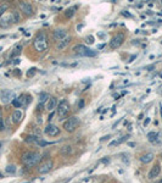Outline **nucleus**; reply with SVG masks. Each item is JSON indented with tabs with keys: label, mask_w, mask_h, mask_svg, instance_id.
Instances as JSON below:
<instances>
[{
	"label": "nucleus",
	"mask_w": 162,
	"mask_h": 183,
	"mask_svg": "<svg viewBox=\"0 0 162 183\" xmlns=\"http://www.w3.org/2000/svg\"><path fill=\"white\" fill-rule=\"evenodd\" d=\"M44 132L46 133L48 136L50 137H55V136H59L60 134V128L58 126H55V124H48L45 127Z\"/></svg>",
	"instance_id": "10"
},
{
	"label": "nucleus",
	"mask_w": 162,
	"mask_h": 183,
	"mask_svg": "<svg viewBox=\"0 0 162 183\" xmlns=\"http://www.w3.org/2000/svg\"><path fill=\"white\" fill-rule=\"evenodd\" d=\"M39 139L40 138L37 137V136H28V137H26V142L27 143H36L37 144V142H38Z\"/></svg>",
	"instance_id": "21"
},
{
	"label": "nucleus",
	"mask_w": 162,
	"mask_h": 183,
	"mask_svg": "<svg viewBox=\"0 0 162 183\" xmlns=\"http://www.w3.org/2000/svg\"><path fill=\"white\" fill-rule=\"evenodd\" d=\"M70 112V104L67 100H62L58 105V115H59V120H63L67 117V115Z\"/></svg>",
	"instance_id": "4"
},
{
	"label": "nucleus",
	"mask_w": 162,
	"mask_h": 183,
	"mask_svg": "<svg viewBox=\"0 0 162 183\" xmlns=\"http://www.w3.org/2000/svg\"><path fill=\"white\" fill-rule=\"evenodd\" d=\"M76 10H77V6H71V7H68L67 10H65V17H66V19L73 17L75 14H76Z\"/></svg>",
	"instance_id": "15"
},
{
	"label": "nucleus",
	"mask_w": 162,
	"mask_h": 183,
	"mask_svg": "<svg viewBox=\"0 0 162 183\" xmlns=\"http://www.w3.org/2000/svg\"><path fill=\"white\" fill-rule=\"evenodd\" d=\"M21 49H22V46H17V48H15V51L11 54V56H15V55H18L20 53H21Z\"/></svg>",
	"instance_id": "28"
},
{
	"label": "nucleus",
	"mask_w": 162,
	"mask_h": 183,
	"mask_svg": "<svg viewBox=\"0 0 162 183\" xmlns=\"http://www.w3.org/2000/svg\"><path fill=\"white\" fill-rule=\"evenodd\" d=\"M0 147H1V144H0Z\"/></svg>",
	"instance_id": "38"
},
{
	"label": "nucleus",
	"mask_w": 162,
	"mask_h": 183,
	"mask_svg": "<svg viewBox=\"0 0 162 183\" xmlns=\"http://www.w3.org/2000/svg\"><path fill=\"white\" fill-rule=\"evenodd\" d=\"M21 119H22V112L20 110L14 111V114H12V122H15V123L16 122H20Z\"/></svg>",
	"instance_id": "17"
},
{
	"label": "nucleus",
	"mask_w": 162,
	"mask_h": 183,
	"mask_svg": "<svg viewBox=\"0 0 162 183\" xmlns=\"http://www.w3.org/2000/svg\"><path fill=\"white\" fill-rule=\"evenodd\" d=\"M36 72H37V70H36V69H31V70L28 71V73H27V76H28V77H32V76H33V74H34Z\"/></svg>",
	"instance_id": "30"
},
{
	"label": "nucleus",
	"mask_w": 162,
	"mask_h": 183,
	"mask_svg": "<svg viewBox=\"0 0 162 183\" xmlns=\"http://www.w3.org/2000/svg\"><path fill=\"white\" fill-rule=\"evenodd\" d=\"M127 138H128V136H126V137H121L119 139H117V140H113V142H111L109 147H110V148H111V147H116V145H118V144H121V143L126 142V140H127Z\"/></svg>",
	"instance_id": "19"
},
{
	"label": "nucleus",
	"mask_w": 162,
	"mask_h": 183,
	"mask_svg": "<svg viewBox=\"0 0 162 183\" xmlns=\"http://www.w3.org/2000/svg\"><path fill=\"white\" fill-rule=\"evenodd\" d=\"M87 43H88V44H92V43H94V37H92V36L87 37Z\"/></svg>",
	"instance_id": "31"
},
{
	"label": "nucleus",
	"mask_w": 162,
	"mask_h": 183,
	"mask_svg": "<svg viewBox=\"0 0 162 183\" xmlns=\"http://www.w3.org/2000/svg\"><path fill=\"white\" fill-rule=\"evenodd\" d=\"M20 9H21V11L25 14L26 16H32V15L34 14L33 6H32L29 3H26V1H21L20 3Z\"/></svg>",
	"instance_id": "9"
},
{
	"label": "nucleus",
	"mask_w": 162,
	"mask_h": 183,
	"mask_svg": "<svg viewBox=\"0 0 162 183\" xmlns=\"http://www.w3.org/2000/svg\"><path fill=\"white\" fill-rule=\"evenodd\" d=\"M12 19H14V22H18L20 21V16H18V12H12Z\"/></svg>",
	"instance_id": "27"
},
{
	"label": "nucleus",
	"mask_w": 162,
	"mask_h": 183,
	"mask_svg": "<svg viewBox=\"0 0 162 183\" xmlns=\"http://www.w3.org/2000/svg\"><path fill=\"white\" fill-rule=\"evenodd\" d=\"M7 9H9V5H7V4H3L1 6H0V17H1V16L6 12Z\"/></svg>",
	"instance_id": "24"
},
{
	"label": "nucleus",
	"mask_w": 162,
	"mask_h": 183,
	"mask_svg": "<svg viewBox=\"0 0 162 183\" xmlns=\"http://www.w3.org/2000/svg\"><path fill=\"white\" fill-rule=\"evenodd\" d=\"M12 100H15V93L10 89H5L0 93V102L3 104H9Z\"/></svg>",
	"instance_id": "6"
},
{
	"label": "nucleus",
	"mask_w": 162,
	"mask_h": 183,
	"mask_svg": "<svg viewBox=\"0 0 162 183\" xmlns=\"http://www.w3.org/2000/svg\"><path fill=\"white\" fill-rule=\"evenodd\" d=\"M34 46H36L37 50L40 51V53L46 50V48H48V38H46V36L38 34L36 40H34Z\"/></svg>",
	"instance_id": "5"
},
{
	"label": "nucleus",
	"mask_w": 162,
	"mask_h": 183,
	"mask_svg": "<svg viewBox=\"0 0 162 183\" xmlns=\"http://www.w3.org/2000/svg\"><path fill=\"white\" fill-rule=\"evenodd\" d=\"M160 171H161V167H160V165L158 164H156L155 166H153V167L150 170V172H149V178L150 179H153V178H156L158 174H160Z\"/></svg>",
	"instance_id": "13"
},
{
	"label": "nucleus",
	"mask_w": 162,
	"mask_h": 183,
	"mask_svg": "<svg viewBox=\"0 0 162 183\" xmlns=\"http://www.w3.org/2000/svg\"><path fill=\"white\" fill-rule=\"evenodd\" d=\"M37 144H38L39 147H46V145H50V144H53V143H49V142H46V140H43V139H39L38 142H37Z\"/></svg>",
	"instance_id": "25"
},
{
	"label": "nucleus",
	"mask_w": 162,
	"mask_h": 183,
	"mask_svg": "<svg viewBox=\"0 0 162 183\" xmlns=\"http://www.w3.org/2000/svg\"><path fill=\"white\" fill-rule=\"evenodd\" d=\"M109 138H110V136H105V137H102L101 140H106V139H109Z\"/></svg>",
	"instance_id": "35"
},
{
	"label": "nucleus",
	"mask_w": 162,
	"mask_h": 183,
	"mask_svg": "<svg viewBox=\"0 0 162 183\" xmlns=\"http://www.w3.org/2000/svg\"><path fill=\"white\" fill-rule=\"evenodd\" d=\"M66 37H67V31H66V29L58 28V29L54 31V38H55V39H58V40L61 41V40H63Z\"/></svg>",
	"instance_id": "12"
},
{
	"label": "nucleus",
	"mask_w": 162,
	"mask_h": 183,
	"mask_svg": "<svg viewBox=\"0 0 162 183\" xmlns=\"http://www.w3.org/2000/svg\"><path fill=\"white\" fill-rule=\"evenodd\" d=\"M12 105H14L15 107H20V106H22L21 103L18 102V99H15V100H12Z\"/></svg>",
	"instance_id": "29"
},
{
	"label": "nucleus",
	"mask_w": 162,
	"mask_h": 183,
	"mask_svg": "<svg viewBox=\"0 0 162 183\" xmlns=\"http://www.w3.org/2000/svg\"><path fill=\"white\" fill-rule=\"evenodd\" d=\"M84 99H80V102H79V109H82V107L84 106Z\"/></svg>",
	"instance_id": "33"
},
{
	"label": "nucleus",
	"mask_w": 162,
	"mask_h": 183,
	"mask_svg": "<svg viewBox=\"0 0 162 183\" xmlns=\"http://www.w3.org/2000/svg\"><path fill=\"white\" fill-rule=\"evenodd\" d=\"M152 159H153V154H152V153H146V154H144V155L140 157V161H141L143 164H149V162L152 161Z\"/></svg>",
	"instance_id": "16"
},
{
	"label": "nucleus",
	"mask_w": 162,
	"mask_h": 183,
	"mask_svg": "<svg viewBox=\"0 0 162 183\" xmlns=\"http://www.w3.org/2000/svg\"><path fill=\"white\" fill-rule=\"evenodd\" d=\"M78 126H79V119L77 117V116H72V117L67 119L66 121L63 122V128H65V131H67L68 133L75 132Z\"/></svg>",
	"instance_id": "3"
},
{
	"label": "nucleus",
	"mask_w": 162,
	"mask_h": 183,
	"mask_svg": "<svg viewBox=\"0 0 162 183\" xmlns=\"http://www.w3.org/2000/svg\"><path fill=\"white\" fill-rule=\"evenodd\" d=\"M149 122H150V119H146V120H145V122H144V126H148Z\"/></svg>",
	"instance_id": "34"
},
{
	"label": "nucleus",
	"mask_w": 162,
	"mask_h": 183,
	"mask_svg": "<svg viewBox=\"0 0 162 183\" xmlns=\"http://www.w3.org/2000/svg\"><path fill=\"white\" fill-rule=\"evenodd\" d=\"M158 183H162V179H161V181H160V182H158Z\"/></svg>",
	"instance_id": "37"
},
{
	"label": "nucleus",
	"mask_w": 162,
	"mask_h": 183,
	"mask_svg": "<svg viewBox=\"0 0 162 183\" xmlns=\"http://www.w3.org/2000/svg\"><path fill=\"white\" fill-rule=\"evenodd\" d=\"M6 172H7V173H15V172H16V166L9 165V166L6 167Z\"/></svg>",
	"instance_id": "26"
},
{
	"label": "nucleus",
	"mask_w": 162,
	"mask_h": 183,
	"mask_svg": "<svg viewBox=\"0 0 162 183\" xmlns=\"http://www.w3.org/2000/svg\"><path fill=\"white\" fill-rule=\"evenodd\" d=\"M12 22H14L12 14L6 15V16H1V17H0V27L6 28V27H9Z\"/></svg>",
	"instance_id": "11"
},
{
	"label": "nucleus",
	"mask_w": 162,
	"mask_h": 183,
	"mask_svg": "<svg viewBox=\"0 0 162 183\" xmlns=\"http://www.w3.org/2000/svg\"><path fill=\"white\" fill-rule=\"evenodd\" d=\"M53 167H54V162H53L51 160H46V161H44V162L38 167V171H39V173L45 174V173H48L49 171H51Z\"/></svg>",
	"instance_id": "8"
},
{
	"label": "nucleus",
	"mask_w": 162,
	"mask_h": 183,
	"mask_svg": "<svg viewBox=\"0 0 162 183\" xmlns=\"http://www.w3.org/2000/svg\"><path fill=\"white\" fill-rule=\"evenodd\" d=\"M70 40H71L70 38H66L65 40H61L60 43L58 44V49H59V50H62V49L66 48V46L68 45V43H70Z\"/></svg>",
	"instance_id": "20"
},
{
	"label": "nucleus",
	"mask_w": 162,
	"mask_h": 183,
	"mask_svg": "<svg viewBox=\"0 0 162 183\" xmlns=\"http://www.w3.org/2000/svg\"><path fill=\"white\" fill-rule=\"evenodd\" d=\"M56 105H58V99H56L55 97L49 98V100H48V104H46V110L51 112V111L55 109V107H56Z\"/></svg>",
	"instance_id": "14"
},
{
	"label": "nucleus",
	"mask_w": 162,
	"mask_h": 183,
	"mask_svg": "<svg viewBox=\"0 0 162 183\" xmlns=\"http://www.w3.org/2000/svg\"><path fill=\"white\" fill-rule=\"evenodd\" d=\"M48 98H49V95H48L46 93H42V94H40V97H39V103L44 105V103H45L46 100H49Z\"/></svg>",
	"instance_id": "23"
},
{
	"label": "nucleus",
	"mask_w": 162,
	"mask_h": 183,
	"mask_svg": "<svg viewBox=\"0 0 162 183\" xmlns=\"http://www.w3.org/2000/svg\"><path fill=\"white\" fill-rule=\"evenodd\" d=\"M0 129H5V124H4V119L0 117Z\"/></svg>",
	"instance_id": "32"
},
{
	"label": "nucleus",
	"mask_w": 162,
	"mask_h": 183,
	"mask_svg": "<svg viewBox=\"0 0 162 183\" xmlns=\"http://www.w3.org/2000/svg\"><path fill=\"white\" fill-rule=\"evenodd\" d=\"M104 46H105V44H100V45H99V49H102Z\"/></svg>",
	"instance_id": "36"
},
{
	"label": "nucleus",
	"mask_w": 162,
	"mask_h": 183,
	"mask_svg": "<svg viewBox=\"0 0 162 183\" xmlns=\"http://www.w3.org/2000/svg\"><path fill=\"white\" fill-rule=\"evenodd\" d=\"M73 53L79 55V56H89V57H93L96 55V51L89 49L88 46L83 45V44H77L73 46Z\"/></svg>",
	"instance_id": "2"
},
{
	"label": "nucleus",
	"mask_w": 162,
	"mask_h": 183,
	"mask_svg": "<svg viewBox=\"0 0 162 183\" xmlns=\"http://www.w3.org/2000/svg\"><path fill=\"white\" fill-rule=\"evenodd\" d=\"M40 160H42V155L36 152H28L26 154H23V156H22V162L25 164L27 167H33V166L39 164Z\"/></svg>",
	"instance_id": "1"
},
{
	"label": "nucleus",
	"mask_w": 162,
	"mask_h": 183,
	"mask_svg": "<svg viewBox=\"0 0 162 183\" xmlns=\"http://www.w3.org/2000/svg\"><path fill=\"white\" fill-rule=\"evenodd\" d=\"M157 133L156 132H150L149 134H148V139L150 140V142H156L157 140Z\"/></svg>",
	"instance_id": "22"
},
{
	"label": "nucleus",
	"mask_w": 162,
	"mask_h": 183,
	"mask_svg": "<svg viewBox=\"0 0 162 183\" xmlns=\"http://www.w3.org/2000/svg\"><path fill=\"white\" fill-rule=\"evenodd\" d=\"M123 41H124V36L122 34V33H117L116 36H113L111 38L110 48L111 49H117V48H119L121 45L123 44Z\"/></svg>",
	"instance_id": "7"
},
{
	"label": "nucleus",
	"mask_w": 162,
	"mask_h": 183,
	"mask_svg": "<svg viewBox=\"0 0 162 183\" xmlns=\"http://www.w3.org/2000/svg\"><path fill=\"white\" fill-rule=\"evenodd\" d=\"M72 150H73V149H72L71 145H65L60 149V153H61V155H70L72 153Z\"/></svg>",
	"instance_id": "18"
}]
</instances>
